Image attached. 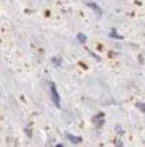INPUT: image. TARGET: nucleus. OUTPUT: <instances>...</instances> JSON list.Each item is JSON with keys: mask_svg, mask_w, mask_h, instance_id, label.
I'll return each mask as SVG.
<instances>
[{"mask_svg": "<svg viewBox=\"0 0 145 147\" xmlns=\"http://www.w3.org/2000/svg\"><path fill=\"white\" fill-rule=\"evenodd\" d=\"M50 85V94H51V101L56 107H61V99H59V94H58V90H56V85L54 83H48Z\"/></svg>", "mask_w": 145, "mask_h": 147, "instance_id": "nucleus-1", "label": "nucleus"}, {"mask_svg": "<svg viewBox=\"0 0 145 147\" xmlns=\"http://www.w3.org/2000/svg\"><path fill=\"white\" fill-rule=\"evenodd\" d=\"M94 123L97 126H102V123H104V114H97L94 117Z\"/></svg>", "mask_w": 145, "mask_h": 147, "instance_id": "nucleus-2", "label": "nucleus"}, {"mask_svg": "<svg viewBox=\"0 0 145 147\" xmlns=\"http://www.w3.org/2000/svg\"><path fill=\"white\" fill-rule=\"evenodd\" d=\"M88 5H89V7L93 8V10H94L96 13H97V15H102V10L99 8V5H97V3H94V2H88Z\"/></svg>", "mask_w": 145, "mask_h": 147, "instance_id": "nucleus-3", "label": "nucleus"}, {"mask_svg": "<svg viewBox=\"0 0 145 147\" xmlns=\"http://www.w3.org/2000/svg\"><path fill=\"white\" fill-rule=\"evenodd\" d=\"M67 138H69V139L72 141L73 144H78V142H80V141H81L80 138H75V136H73V134H67Z\"/></svg>", "mask_w": 145, "mask_h": 147, "instance_id": "nucleus-4", "label": "nucleus"}, {"mask_svg": "<svg viewBox=\"0 0 145 147\" xmlns=\"http://www.w3.org/2000/svg\"><path fill=\"white\" fill-rule=\"evenodd\" d=\"M53 64H54V66H59V64H61V59H59V58H53Z\"/></svg>", "mask_w": 145, "mask_h": 147, "instance_id": "nucleus-5", "label": "nucleus"}, {"mask_svg": "<svg viewBox=\"0 0 145 147\" xmlns=\"http://www.w3.org/2000/svg\"><path fill=\"white\" fill-rule=\"evenodd\" d=\"M110 35H112V37H115V38H118V37H120L118 34H116V30H115V29H112V30H110Z\"/></svg>", "mask_w": 145, "mask_h": 147, "instance_id": "nucleus-6", "label": "nucleus"}, {"mask_svg": "<svg viewBox=\"0 0 145 147\" xmlns=\"http://www.w3.org/2000/svg\"><path fill=\"white\" fill-rule=\"evenodd\" d=\"M78 40H80V42H86V37L81 35V34H80V35H78Z\"/></svg>", "mask_w": 145, "mask_h": 147, "instance_id": "nucleus-7", "label": "nucleus"}, {"mask_svg": "<svg viewBox=\"0 0 145 147\" xmlns=\"http://www.w3.org/2000/svg\"><path fill=\"white\" fill-rule=\"evenodd\" d=\"M115 142H116V147H123V144H121V141H118V139H116Z\"/></svg>", "mask_w": 145, "mask_h": 147, "instance_id": "nucleus-8", "label": "nucleus"}, {"mask_svg": "<svg viewBox=\"0 0 145 147\" xmlns=\"http://www.w3.org/2000/svg\"><path fill=\"white\" fill-rule=\"evenodd\" d=\"M56 147H64V146H62V144H58V146H56Z\"/></svg>", "mask_w": 145, "mask_h": 147, "instance_id": "nucleus-9", "label": "nucleus"}]
</instances>
